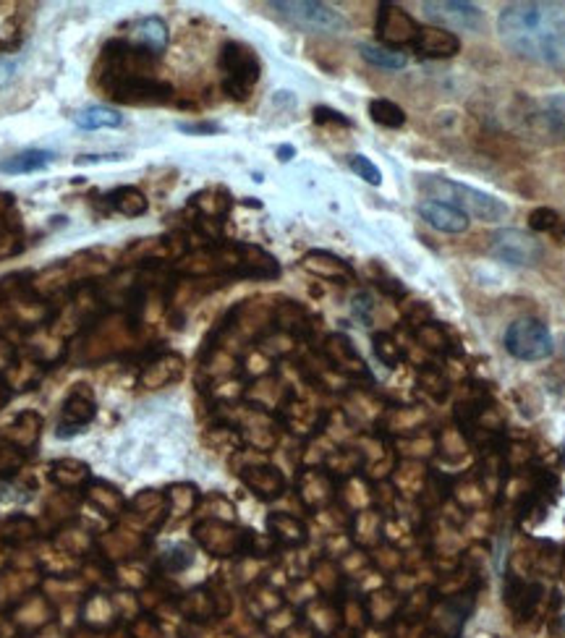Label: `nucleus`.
<instances>
[{
    "label": "nucleus",
    "instance_id": "obj_1",
    "mask_svg": "<svg viewBox=\"0 0 565 638\" xmlns=\"http://www.w3.org/2000/svg\"><path fill=\"white\" fill-rule=\"evenodd\" d=\"M497 32L521 58L565 71V3H511L497 16Z\"/></svg>",
    "mask_w": 565,
    "mask_h": 638
},
{
    "label": "nucleus",
    "instance_id": "obj_2",
    "mask_svg": "<svg viewBox=\"0 0 565 638\" xmlns=\"http://www.w3.org/2000/svg\"><path fill=\"white\" fill-rule=\"evenodd\" d=\"M421 189L429 194V199L450 204L456 210H461L466 218H476L482 222L503 220L508 215V204H503L500 199H494L492 194H485L474 186L458 183V181H447V178H438V175H427L421 181Z\"/></svg>",
    "mask_w": 565,
    "mask_h": 638
},
{
    "label": "nucleus",
    "instance_id": "obj_3",
    "mask_svg": "<svg viewBox=\"0 0 565 638\" xmlns=\"http://www.w3.org/2000/svg\"><path fill=\"white\" fill-rule=\"evenodd\" d=\"M221 71L222 87L231 98L244 99L249 98L251 87L259 81V58L251 48L241 42H228L221 52Z\"/></svg>",
    "mask_w": 565,
    "mask_h": 638
},
{
    "label": "nucleus",
    "instance_id": "obj_4",
    "mask_svg": "<svg viewBox=\"0 0 565 638\" xmlns=\"http://www.w3.org/2000/svg\"><path fill=\"white\" fill-rule=\"evenodd\" d=\"M505 351L518 361H541V359L552 356L555 343H552V335L541 319L523 317L508 324Z\"/></svg>",
    "mask_w": 565,
    "mask_h": 638
},
{
    "label": "nucleus",
    "instance_id": "obj_5",
    "mask_svg": "<svg viewBox=\"0 0 565 638\" xmlns=\"http://www.w3.org/2000/svg\"><path fill=\"white\" fill-rule=\"evenodd\" d=\"M490 254L511 267H537L544 257V246L516 228H503L492 236Z\"/></svg>",
    "mask_w": 565,
    "mask_h": 638
},
{
    "label": "nucleus",
    "instance_id": "obj_6",
    "mask_svg": "<svg viewBox=\"0 0 565 638\" xmlns=\"http://www.w3.org/2000/svg\"><path fill=\"white\" fill-rule=\"evenodd\" d=\"M272 8L286 16L288 22H294L301 29H312V32H341L345 29V19L330 5L315 3V0H275L270 3Z\"/></svg>",
    "mask_w": 565,
    "mask_h": 638
},
{
    "label": "nucleus",
    "instance_id": "obj_7",
    "mask_svg": "<svg viewBox=\"0 0 565 638\" xmlns=\"http://www.w3.org/2000/svg\"><path fill=\"white\" fill-rule=\"evenodd\" d=\"M421 11L429 22L447 29V32H476L485 24V16L479 11V5L474 3H464V0H427L421 3Z\"/></svg>",
    "mask_w": 565,
    "mask_h": 638
},
{
    "label": "nucleus",
    "instance_id": "obj_8",
    "mask_svg": "<svg viewBox=\"0 0 565 638\" xmlns=\"http://www.w3.org/2000/svg\"><path fill=\"white\" fill-rule=\"evenodd\" d=\"M419 29L421 26L414 22L411 14H406L400 5L393 3H382L380 5V16H377V37L391 45V48H400V45H414Z\"/></svg>",
    "mask_w": 565,
    "mask_h": 638
},
{
    "label": "nucleus",
    "instance_id": "obj_9",
    "mask_svg": "<svg viewBox=\"0 0 565 638\" xmlns=\"http://www.w3.org/2000/svg\"><path fill=\"white\" fill-rule=\"evenodd\" d=\"M411 48L424 58H453L461 50V37L440 29V26H421Z\"/></svg>",
    "mask_w": 565,
    "mask_h": 638
},
{
    "label": "nucleus",
    "instance_id": "obj_10",
    "mask_svg": "<svg viewBox=\"0 0 565 638\" xmlns=\"http://www.w3.org/2000/svg\"><path fill=\"white\" fill-rule=\"evenodd\" d=\"M419 215L429 222L432 228L443 230V233H464L468 228V218L461 210H456L450 204H443V202H435V199L421 202L419 204Z\"/></svg>",
    "mask_w": 565,
    "mask_h": 638
},
{
    "label": "nucleus",
    "instance_id": "obj_11",
    "mask_svg": "<svg viewBox=\"0 0 565 638\" xmlns=\"http://www.w3.org/2000/svg\"><path fill=\"white\" fill-rule=\"evenodd\" d=\"M52 160H55V155L50 149H24L19 155H11V157L0 160V173H5V175H24V173L45 171Z\"/></svg>",
    "mask_w": 565,
    "mask_h": 638
},
{
    "label": "nucleus",
    "instance_id": "obj_12",
    "mask_svg": "<svg viewBox=\"0 0 565 638\" xmlns=\"http://www.w3.org/2000/svg\"><path fill=\"white\" fill-rule=\"evenodd\" d=\"M134 37H137V45H139L137 50H142L147 55H163V50L168 45V26L157 16H147L137 24Z\"/></svg>",
    "mask_w": 565,
    "mask_h": 638
},
{
    "label": "nucleus",
    "instance_id": "obj_13",
    "mask_svg": "<svg viewBox=\"0 0 565 638\" xmlns=\"http://www.w3.org/2000/svg\"><path fill=\"white\" fill-rule=\"evenodd\" d=\"M304 267L320 277H330V280H353V270L345 265L344 259L327 254V251H312L304 257Z\"/></svg>",
    "mask_w": 565,
    "mask_h": 638
},
{
    "label": "nucleus",
    "instance_id": "obj_14",
    "mask_svg": "<svg viewBox=\"0 0 565 638\" xmlns=\"http://www.w3.org/2000/svg\"><path fill=\"white\" fill-rule=\"evenodd\" d=\"M74 123L84 131H98V128H118L123 126V116L113 108L105 105H89L84 110H79L74 116Z\"/></svg>",
    "mask_w": 565,
    "mask_h": 638
},
{
    "label": "nucleus",
    "instance_id": "obj_15",
    "mask_svg": "<svg viewBox=\"0 0 565 638\" xmlns=\"http://www.w3.org/2000/svg\"><path fill=\"white\" fill-rule=\"evenodd\" d=\"M359 52H362V58L367 63L377 66V69H388V71H400L409 63V58L400 50L385 48V45H369V42H364V45H359Z\"/></svg>",
    "mask_w": 565,
    "mask_h": 638
},
{
    "label": "nucleus",
    "instance_id": "obj_16",
    "mask_svg": "<svg viewBox=\"0 0 565 638\" xmlns=\"http://www.w3.org/2000/svg\"><path fill=\"white\" fill-rule=\"evenodd\" d=\"M110 202L126 218H139V215L147 212V197L139 189H134V186H123L118 192H113Z\"/></svg>",
    "mask_w": 565,
    "mask_h": 638
},
{
    "label": "nucleus",
    "instance_id": "obj_17",
    "mask_svg": "<svg viewBox=\"0 0 565 638\" xmlns=\"http://www.w3.org/2000/svg\"><path fill=\"white\" fill-rule=\"evenodd\" d=\"M369 116H372V121L380 123V126H385V128H400L403 123H406V113H403V108L400 105H395L393 99H372L369 102Z\"/></svg>",
    "mask_w": 565,
    "mask_h": 638
},
{
    "label": "nucleus",
    "instance_id": "obj_18",
    "mask_svg": "<svg viewBox=\"0 0 565 638\" xmlns=\"http://www.w3.org/2000/svg\"><path fill=\"white\" fill-rule=\"evenodd\" d=\"M529 225H532V230H537V233H560L565 239L563 220H560V215H558L555 210H550V207L534 210V212L529 215Z\"/></svg>",
    "mask_w": 565,
    "mask_h": 638
},
{
    "label": "nucleus",
    "instance_id": "obj_19",
    "mask_svg": "<svg viewBox=\"0 0 565 638\" xmlns=\"http://www.w3.org/2000/svg\"><path fill=\"white\" fill-rule=\"evenodd\" d=\"M348 165H351V171L356 173L359 178H364L372 186H380V183H382V173H380V168H377L369 157H364V155H351Z\"/></svg>",
    "mask_w": 565,
    "mask_h": 638
},
{
    "label": "nucleus",
    "instance_id": "obj_20",
    "mask_svg": "<svg viewBox=\"0 0 565 638\" xmlns=\"http://www.w3.org/2000/svg\"><path fill=\"white\" fill-rule=\"evenodd\" d=\"M315 123H320V126H327V123H335V126H351V121L345 118L344 113L330 110V108H315Z\"/></svg>",
    "mask_w": 565,
    "mask_h": 638
},
{
    "label": "nucleus",
    "instance_id": "obj_21",
    "mask_svg": "<svg viewBox=\"0 0 565 638\" xmlns=\"http://www.w3.org/2000/svg\"><path fill=\"white\" fill-rule=\"evenodd\" d=\"M178 128L184 134H215V131H221L218 123H178Z\"/></svg>",
    "mask_w": 565,
    "mask_h": 638
},
{
    "label": "nucleus",
    "instance_id": "obj_22",
    "mask_svg": "<svg viewBox=\"0 0 565 638\" xmlns=\"http://www.w3.org/2000/svg\"><path fill=\"white\" fill-rule=\"evenodd\" d=\"M123 155L113 152V155H84V157H76V165H92V163H116L121 160Z\"/></svg>",
    "mask_w": 565,
    "mask_h": 638
},
{
    "label": "nucleus",
    "instance_id": "obj_23",
    "mask_svg": "<svg viewBox=\"0 0 565 638\" xmlns=\"http://www.w3.org/2000/svg\"><path fill=\"white\" fill-rule=\"evenodd\" d=\"M14 71H16V61H0V84H5L11 76H14Z\"/></svg>",
    "mask_w": 565,
    "mask_h": 638
},
{
    "label": "nucleus",
    "instance_id": "obj_24",
    "mask_svg": "<svg viewBox=\"0 0 565 638\" xmlns=\"http://www.w3.org/2000/svg\"><path fill=\"white\" fill-rule=\"evenodd\" d=\"M294 152L296 149L288 147V145H283V147L278 149V155H280V160H283V163H286V160H291V157H294Z\"/></svg>",
    "mask_w": 565,
    "mask_h": 638
},
{
    "label": "nucleus",
    "instance_id": "obj_25",
    "mask_svg": "<svg viewBox=\"0 0 565 638\" xmlns=\"http://www.w3.org/2000/svg\"><path fill=\"white\" fill-rule=\"evenodd\" d=\"M563 461H565V445H563Z\"/></svg>",
    "mask_w": 565,
    "mask_h": 638
}]
</instances>
